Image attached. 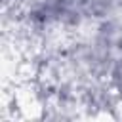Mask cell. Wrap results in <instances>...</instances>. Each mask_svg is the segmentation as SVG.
Wrapping results in <instances>:
<instances>
[{
	"label": "cell",
	"mask_w": 122,
	"mask_h": 122,
	"mask_svg": "<svg viewBox=\"0 0 122 122\" xmlns=\"http://www.w3.org/2000/svg\"><path fill=\"white\" fill-rule=\"evenodd\" d=\"M84 8L90 19H103L122 11V0H84Z\"/></svg>",
	"instance_id": "1"
}]
</instances>
